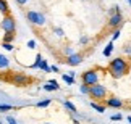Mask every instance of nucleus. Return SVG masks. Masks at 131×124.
Masks as SVG:
<instances>
[{"mask_svg": "<svg viewBox=\"0 0 131 124\" xmlns=\"http://www.w3.org/2000/svg\"><path fill=\"white\" fill-rule=\"evenodd\" d=\"M49 105H50V98H47V100H41V102L36 103L37 108H45V106H49Z\"/></svg>", "mask_w": 131, "mask_h": 124, "instance_id": "obj_16", "label": "nucleus"}, {"mask_svg": "<svg viewBox=\"0 0 131 124\" xmlns=\"http://www.w3.org/2000/svg\"><path fill=\"white\" fill-rule=\"evenodd\" d=\"M8 64H10L8 58L5 55H0V68H8Z\"/></svg>", "mask_w": 131, "mask_h": 124, "instance_id": "obj_15", "label": "nucleus"}, {"mask_svg": "<svg viewBox=\"0 0 131 124\" xmlns=\"http://www.w3.org/2000/svg\"><path fill=\"white\" fill-rule=\"evenodd\" d=\"M8 3H7V0H0V13H3V16L5 15H8Z\"/></svg>", "mask_w": 131, "mask_h": 124, "instance_id": "obj_10", "label": "nucleus"}, {"mask_svg": "<svg viewBox=\"0 0 131 124\" xmlns=\"http://www.w3.org/2000/svg\"><path fill=\"white\" fill-rule=\"evenodd\" d=\"M105 105L110 106V108H122L123 106V100L118 98V97H110V98L105 100Z\"/></svg>", "mask_w": 131, "mask_h": 124, "instance_id": "obj_7", "label": "nucleus"}, {"mask_svg": "<svg viewBox=\"0 0 131 124\" xmlns=\"http://www.w3.org/2000/svg\"><path fill=\"white\" fill-rule=\"evenodd\" d=\"M99 82V74L95 69H89V71L83 73V84H86V86H94V84Z\"/></svg>", "mask_w": 131, "mask_h": 124, "instance_id": "obj_4", "label": "nucleus"}, {"mask_svg": "<svg viewBox=\"0 0 131 124\" xmlns=\"http://www.w3.org/2000/svg\"><path fill=\"white\" fill-rule=\"evenodd\" d=\"M55 34H57L58 37H63V36H65V32H63L62 27H55Z\"/></svg>", "mask_w": 131, "mask_h": 124, "instance_id": "obj_24", "label": "nucleus"}, {"mask_svg": "<svg viewBox=\"0 0 131 124\" xmlns=\"http://www.w3.org/2000/svg\"><path fill=\"white\" fill-rule=\"evenodd\" d=\"M63 81L67 82V84H70V86H71V84H74V77L68 76V74H63Z\"/></svg>", "mask_w": 131, "mask_h": 124, "instance_id": "obj_19", "label": "nucleus"}, {"mask_svg": "<svg viewBox=\"0 0 131 124\" xmlns=\"http://www.w3.org/2000/svg\"><path fill=\"white\" fill-rule=\"evenodd\" d=\"M128 121H129V124H131V116H128Z\"/></svg>", "mask_w": 131, "mask_h": 124, "instance_id": "obj_35", "label": "nucleus"}, {"mask_svg": "<svg viewBox=\"0 0 131 124\" xmlns=\"http://www.w3.org/2000/svg\"><path fill=\"white\" fill-rule=\"evenodd\" d=\"M8 110H13L12 105H0V111H8Z\"/></svg>", "mask_w": 131, "mask_h": 124, "instance_id": "obj_26", "label": "nucleus"}, {"mask_svg": "<svg viewBox=\"0 0 131 124\" xmlns=\"http://www.w3.org/2000/svg\"><path fill=\"white\" fill-rule=\"evenodd\" d=\"M123 52L126 53V55H131V45H125V48H123Z\"/></svg>", "mask_w": 131, "mask_h": 124, "instance_id": "obj_28", "label": "nucleus"}, {"mask_svg": "<svg viewBox=\"0 0 131 124\" xmlns=\"http://www.w3.org/2000/svg\"><path fill=\"white\" fill-rule=\"evenodd\" d=\"M26 18L32 24H36V26H44V24H45V16L42 13H39V11H28Z\"/></svg>", "mask_w": 131, "mask_h": 124, "instance_id": "obj_5", "label": "nucleus"}, {"mask_svg": "<svg viewBox=\"0 0 131 124\" xmlns=\"http://www.w3.org/2000/svg\"><path fill=\"white\" fill-rule=\"evenodd\" d=\"M122 23H123L122 13H115V15H112V16H110V19H108V27H118Z\"/></svg>", "mask_w": 131, "mask_h": 124, "instance_id": "obj_6", "label": "nucleus"}, {"mask_svg": "<svg viewBox=\"0 0 131 124\" xmlns=\"http://www.w3.org/2000/svg\"><path fill=\"white\" fill-rule=\"evenodd\" d=\"M45 124H52V122H45Z\"/></svg>", "mask_w": 131, "mask_h": 124, "instance_id": "obj_37", "label": "nucleus"}, {"mask_svg": "<svg viewBox=\"0 0 131 124\" xmlns=\"http://www.w3.org/2000/svg\"><path fill=\"white\" fill-rule=\"evenodd\" d=\"M13 34H5V37H3V42H7V44H12V40H13Z\"/></svg>", "mask_w": 131, "mask_h": 124, "instance_id": "obj_22", "label": "nucleus"}, {"mask_svg": "<svg viewBox=\"0 0 131 124\" xmlns=\"http://www.w3.org/2000/svg\"><path fill=\"white\" fill-rule=\"evenodd\" d=\"M79 42H81V44H88L89 42V37L88 36H83L81 39H79Z\"/></svg>", "mask_w": 131, "mask_h": 124, "instance_id": "obj_30", "label": "nucleus"}, {"mask_svg": "<svg viewBox=\"0 0 131 124\" xmlns=\"http://www.w3.org/2000/svg\"><path fill=\"white\" fill-rule=\"evenodd\" d=\"M7 121H8V124H18L16 119H15L13 116H8V118H7Z\"/></svg>", "mask_w": 131, "mask_h": 124, "instance_id": "obj_29", "label": "nucleus"}, {"mask_svg": "<svg viewBox=\"0 0 131 124\" xmlns=\"http://www.w3.org/2000/svg\"><path fill=\"white\" fill-rule=\"evenodd\" d=\"M3 47H5V50H8V52H12V50H13V45H12V44L3 42Z\"/></svg>", "mask_w": 131, "mask_h": 124, "instance_id": "obj_27", "label": "nucleus"}, {"mask_svg": "<svg viewBox=\"0 0 131 124\" xmlns=\"http://www.w3.org/2000/svg\"><path fill=\"white\" fill-rule=\"evenodd\" d=\"M79 92H81V93H89V86L81 84V86H79Z\"/></svg>", "mask_w": 131, "mask_h": 124, "instance_id": "obj_21", "label": "nucleus"}, {"mask_svg": "<svg viewBox=\"0 0 131 124\" xmlns=\"http://www.w3.org/2000/svg\"><path fill=\"white\" fill-rule=\"evenodd\" d=\"M28 47L29 48H36V42H34V40H29L28 42Z\"/></svg>", "mask_w": 131, "mask_h": 124, "instance_id": "obj_31", "label": "nucleus"}, {"mask_svg": "<svg viewBox=\"0 0 131 124\" xmlns=\"http://www.w3.org/2000/svg\"><path fill=\"white\" fill-rule=\"evenodd\" d=\"M2 29L7 34H15L16 31V21H15V18L12 15H5L3 19H2Z\"/></svg>", "mask_w": 131, "mask_h": 124, "instance_id": "obj_3", "label": "nucleus"}, {"mask_svg": "<svg viewBox=\"0 0 131 124\" xmlns=\"http://www.w3.org/2000/svg\"><path fill=\"white\" fill-rule=\"evenodd\" d=\"M18 5H24V3H28V0H15Z\"/></svg>", "mask_w": 131, "mask_h": 124, "instance_id": "obj_32", "label": "nucleus"}, {"mask_svg": "<svg viewBox=\"0 0 131 124\" xmlns=\"http://www.w3.org/2000/svg\"><path fill=\"white\" fill-rule=\"evenodd\" d=\"M58 89H60V86H52L50 82L44 84V90H47V92H53V90H58Z\"/></svg>", "mask_w": 131, "mask_h": 124, "instance_id": "obj_13", "label": "nucleus"}, {"mask_svg": "<svg viewBox=\"0 0 131 124\" xmlns=\"http://www.w3.org/2000/svg\"><path fill=\"white\" fill-rule=\"evenodd\" d=\"M112 121H122L123 119V116L120 115V113H117V115H112V118H110Z\"/></svg>", "mask_w": 131, "mask_h": 124, "instance_id": "obj_23", "label": "nucleus"}, {"mask_svg": "<svg viewBox=\"0 0 131 124\" xmlns=\"http://www.w3.org/2000/svg\"><path fill=\"white\" fill-rule=\"evenodd\" d=\"M73 124H79V121H78V119H74V118H73Z\"/></svg>", "mask_w": 131, "mask_h": 124, "instance_id": "obj_34", "label": "nucleus"}, {"mask_svg": "<svg viewBox=\"0 0 131 124\" xmlns=\"http://www.w3.org/2000/svg\"><path fill=\"white\" fill-rule=\"evenodd\" d=\"M113 52V42H108V45L104 48V57H110Z\"/></svg>", "mask_w": 131, "mask_h": 124, "instance_id": "obj_11", "label": "nucleus"}, {"mask_svg": "<svg viewBox=\"0 0 131 124\" xmlns=\"http://www.w3.org/2000/svg\"><path fill=\"white\" fill-rule=\"evenodd\" d=\"M81 61H83V55H81V53H73V55L67 57V63L70 64V66H78Z\"/></svg>", "mask_w": 131, "mask_h": 124, "instance_id": "obj_8", "label": "nucleus"}, {"mask_svg": "<svg viewBox=\"0 0 131 124\" xmlns=\"http://www.w3.org/2000/svg\"><path fill=\"white\" fill-rule=\"evenodd\" d=\"M63 53H65V55H67V57H70V55H73V48L71 47H67V48H65V50H63Z\"/></svg>", "mask_w": 131, "mask_h": 124, "instance_id": "obj_25", "label": "nucleus"}, {"mask_svg": "<svg viewBox=\"0 0 131 124\" xmlns=\"http://www.w3.org/2000/svg\"><path fill=\"white\" fill-rule=\"evenodd\" d=\"M120 34H122V32H120V29L117 27V29L113 31V34H112V42H115V40H117V39L120 37Z\"/></svg>", "mask_w": 131, "mask_h": 124, "instance_id": "obj_20", "label": "nucleus"}, {"mask_svg": "<svg viewBox=\"0 0 131 124\" xmlns=\"http://www.w3.org/2000/svg\"><path fill=\"white\" fill-rule=\"evenodd\" d=\"M39 69H42L44 73H50V71H52V69H50V66H49L47 63H45V60H42V63H41V66H39Z\"/></svg>", "mask_w": 131, "mask_h": 124, "instance_id": "obj_17", "label": "nucleus"}, {"mask_svg": "<svg viewBox=\"0 0 131 124\" xmlns=\"http://www.w3.org/2000/svg\"><path fill=\"white\" fill-rule=\"evenodd\" d=\"M50 69H52L53 73H58V66H50Z\"/></svg>", "mask_w": 131, "mask_h": 124, "instance_id": "obj_33", "label": "nucleus"}, {"mask_svg": "<svg viewBox=\"0 0 131 124\" xmlns=\"http://www.w3.org/2000/svg\"><path fill=\"white\" fill-rule=\"evenodd\" d=\"M108 71L112 74L113 79H120L122 76L128 74L129 71V66H128V61L123 60V58H113L108 64Z\"/></svg>", "mask_w": 131, "mask_h": 124, "instance_id": "obj_1", "label": "nucleus"}, {"mask_svg": "<svg viewBox=\"0 0 131 124\" xmlns=\"http://www.w3.org/2000/svg\"><path fill=\"white\" fill-rule=\"evenodd\" d=\"M128 3H129V7H131V0H128Z\"/></svg>", "mask_w": 131, "mask_h": 124, "instance_id": "obj_36", "label": "nucleus"}, {"mask_svg": "<svg viewBox=\"0 0 131 124\" xmlns=\"http://www.w3.org/2000/svg\"><path fill=\"white\" fill-rule=\"evenodd\" d=\"M91 106H92L97 113H104V111H105V106H104V105H99L97 102H92V103H91Z\"/></svg>", "mask_w": 131, "mask_h": 124, "instance_id": "obj_12", "label": "nucleus"}, {"mask_svg": "<svg viewBox=\"0 0 131 124\" xmlns=\"http://www.w3.org/2000/svg\"><path fill=\"white\" fill-rule=\"evenodd\" d=\"M12 81H13V84H16V86H26L31 79L26 77V76H23V74H15V76L12 77Z\"/></svg>", "mask_w": 131, "mask_h": 124, "instance_id": "obj_9", "label": "nucleus"}, {"mask_svg": "<svg viewBox=\"0 0 131 124\" xmlns=\"http://www.w3.org/2000/svg\"><path fill=\"white\" fill-rule=\"evenodd\" d=\"M63 106L67 108V110H70V111L73 113V115H74V113H76V106H74L71 102H63Z\"/></svg>", "mask_w": 131, "mask_h": 124, "instance_id": "obj_14", "label": "nucleus"}, {"mask_svg": "<svg viewBox=\"0 0 131 124\" xmlns=\"http://www.w3.org/2000/svg\"><path fill=\"white\" fill-rule=\"evenodd\" d=\"M41 63H42V57H41V55H36V61H34L32 68H34V69H39V66H41Z\"/></svg>", "mask_w": 131, "mask_h": 124, "instance_id": "obj_18", "label": "nucleus"}, {"mask_svg": "<svg viewBox=\"0 0 131 124\" xmlns=\"http://www.w3.org/2000/svg\"><path fill=\"white\" fill-rule=\"evenodd\" d=\"M89 95H91V98H94V100H104V98L107 97V89L97 82V84H94V86L89 87Z\"/></svg>", "mask_w": 131, "mask_h": 124, "instance_id": "obj_2", "label": "nucleus"}]
</instances>
